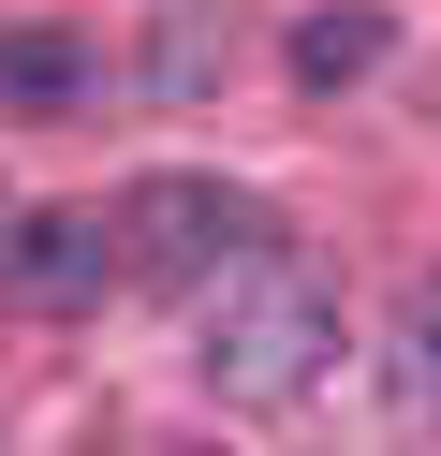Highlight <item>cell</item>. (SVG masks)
Masks as SVG:
<instances>
[{"label": "cell", "mask_w": 441, "mask_h": 456, "mask_svg": "<svg viewBox=\"0 0 441 456\" xmlns=\"http://www.w3.org/2000/svg\"><path fill=\"white\" fill-rule=\"evenodd\" d=\"M176 456H206V442H176Z\"/></svg>", "instance_id": "cell-5"}, {"label": "cell", "mask_w": 441, "mask_h": 456, "mask_svg": "<svg viewBox=\"0 0 441 456\" xmlns=\"http://www.w3.org/2000/svg\"><path fill=\"white\" fill-rule=\"evenodd\" d=\"M368 60H382V15H368V0H339V15L294 45V74H309V89H339V74H368Z\"/></svg>", "instance_id": "cell-4"}, {"label": "cell", "mask_w": 441, "mask_h": 456, "mask_svg": "<svg viewBox=\"0 0 441 456\" xmlns=\"http://www.w3.org/2000/svg\"><path fill=\"white\" fill-rule=\"evenodd\" d=\"M250 250H280V221H265L250 191L147 177L133 207H118V280H162V295H206V280H221V265H250Z\"/></svg>", "instance_id": "cell-2"}, {"label": "cell", "mask_w": 441, "mask_h": 456, "mask_svg": "<svg viewBox=\"0 0 441 456\" xmlns=\"http://www.w3.org/2000/svg\"><path fill=\"white\" fill-rule=\"evenodd\" d=\"M323 368H339V295H323L294 250H250V265L206 280V383L221 397L280 412V397H309Z\"/></svg>", "instance_id": "cell-1"}, {"label": "cell", "mask_w": 441, "mask_h": 456, "mask_svg": "<svg viewBox=\"0 0 441 456\" xmlns=\"http://www.w3.org/2000/svg\"><path fill=\"white\" fill-rule=\"evenodd\" d=\"M118 280V221L103 207H45V221H15V250H0V295L15 309H88Z\"/></svg>", "instance_id": "cell-3"}]
</instances>
